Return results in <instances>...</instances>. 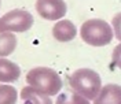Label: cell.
Listing matches in <instances>:
<instances>
[{"instance_id": "obj_2", "label": "cell", "mask_w": 121, "mask_h": 104, "mask_svg": "<svg viewBox=\"0 0 121 104\" xmlns=\"http://www.w3.org/2000/svg\"><path fill=\"white\" fill-rule=\"evenodd\" d=\"M26 82L48 96H55L62 89L59 74L50 67H35L29 70L26 74Z\"/></svg>"}, {"instance_id": "obj_14", "label": "cell", "mask_w": 121, "mask_h": 104, "mask_svg": "<svg viewBox=\"0 0 121 104\" xmlns=\"http://www.w3.org/2000/svg\"><path fill=\"white\" fill-rule=\"evenodd\" d=\"M112 59H113V64H114V66L121 70V43L113 49Z\"/></svg>"}, {"instance_id": "obj_4", "label": "cell", "mask_w": 121, "mask_h": 104, "mask_svg": "<svg viewBox=\"0 0 121 104\" xmlns=\"http://www.w3.org/2000/svg\"><path fill=\"white\" fill-rule=\"evenodd\" d=\"M33 26V15L26 10H11L0 16V33H23Z\"/></svg>"}, {"instance_id": "obj_9", "label": "cell", "mask_w": 121, "mask_h": 104, "mask_svg": "<svg viewBox=\"0 0 121 104\" xmlns=\"http://www.w3.org/2000/svg\"><path fill=\"white\" fill-rule=\"evenodd\" d=\"M21 99L25 104H54L51 96L45 95L40 90L35 89L33 86H25L21 92Z\"/></svg>"}, {"instance_id": "obj_3", "label": "cell", "mask_w": 121, "mask_h": 104, "mask_svg": "<svg viewBox=\"0 0 121 104\" xmlns=\"http://www.w3.org/2000/svg\"><path fill=\"white\" fill-rule=\"evenodd\" d=\"M80 36L85 44L91 47H105L114 38L113 28L103 19H88L81 25Z\"/></svg>"}, {"instance_id": "obj_5", "label": "cell", "mask_w": 121, "mask_h": 104, "mask_svg": "<svg viewBox=\"0 0 121 104\" xmlns=\"http://www.w3.org/2000/svg\"><path fill=\"white\" fill-rule=\"evenodd\" d=\"M36 11L47 21H60L68 12V6L65 0H37Z\"/></svg>"}, {"instance_id": "obj_1", "label": "cell", "mask_w": 121, "mask_h": 104, "mask_svg": "<svg viewBox=\"0 0 121 104\" xmlns=\"http://www.w3.org/2000/svg\"><path fill=\"white\" fill-rule=\"evenodd\" d=\"M70 86L76 93L85 97L87 100H95L102 89L100 75L91 68H78L73 71L69 78Z\"/></svg>"}, {"instance_id": "obj_13", "label": "cell", "mask_w": 121, "mask_h": 104, "mask_svg": "<svg viewBox=\"0 0 121 104\" xmlns=\"http://www.w3.org/2000/svg\"><path fill=\"white\" fill-rule=\"evenodd\" d=\"M112 28H113L114 37L121 43V12L116 14L112 19Z\"/></svg>"}, {"instance_id": "obj_10", "label": "cell", "mask_w": 121, "mask_h": 104, "mask_svg": "<svg viewBox=\"0 0 121 104\" xmlns=\"http://www.w3.org/2000/svg\"><path fill=\"white\" fill-rule=\"evenodd\" d=\"M17 48V37L14 33H0V58L11 55Z\"/></svg>"}, {"instance_id": "obj_15", "label": "cell", "mask_w": 121, "mask_h": 104, "mask_svg": "<svg viewBox=\"0 0 121 104\" xmlns=\"http://www.w3.org/2000/svg\"><path fill=\"white\" fill-rule=\"evenodd\" d=\"M0 4H1V0H0Z\"/></svg>"}, {"instance_id": "obj_7", "label": "cell", "mask_w": 121, "mask_h": 104, "mask_svg": "<svg viewBox=\"0 0 121 104\" xmlns=\"http://www.w3.org/2000/svg\"><path fill=\"white\" fill-rule=\"evenodd\" d=\"M94 104H121V85L107 84L102 86Z\"/></svg>"}, {"instance_id": "obj_6", "label": "cell", "mask_w": 121, "mask_h": 104, "mask_svg": "<svg viewBox=\"0 0 121 104\" xmlns=\"http://www.w3.org/2000/svg\"><path fill=\"white\" fill-rule=\"evenodd\" d=\"M52 36L60 43H69L77 36V28L69 19H60L54 25Z\"/></svg>"}, {"instance_id": "obj_12", "label": "cell", "mask_w": 121, "mask_h": 104, "mask_svg": "<svg viewBox=\"0 0 121 104\" xmlns=\"http://www.w3.org/2000/svg\"><path fill=\"white\" fill-rule=\"evenodd\" d=\"M18 99V92L14 86L8 84L0 85V104H15Z\"/></svg>"}, {"instance_id": "obj_8", "label": "cell", "mask_w": 121, "mask_h": 104, "mask_svg": "<svg viewBox=\"0 0 121 104\" xmlns=\"http://www.w3.org/2000/svg\"><path fill=\"white\" fill-rule=\"evenodd\" d=\"M19 75H21V68L17 63L0 58V82L4 84L15 82L19 78Z\"/></svg>"}, {"instance_id": "obj_11", "label": "cell", "mask_w": 121, "mask_h": 104, "mask_svg": "<svg viewBox=\"0 0 121 104\" xmlns=\"http://www.w3.org/2000/svg\"><path fill=\"white\" fill-rule=\"evenodd\" d=\"M55 104H91V103L90 100L80 96L76 92H65V93L58 95V99H56Z\"/></svg>"}]
</instances>
